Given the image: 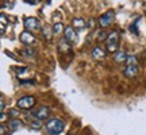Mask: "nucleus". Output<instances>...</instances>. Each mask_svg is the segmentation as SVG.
I'll list each match as a JSON object with an SVG mask.
<instances>
[{"instance_id": "obj_1", "label": "nucleus", "mask_w": 146, "mask_h": 135, "mask_svg": "<svg viewBox=\"0 0 146 135\" xmlns=\"http://www.w3.org/2000/svg\"><path fill=\"white\" fill-rule=\"evenodd\" d=\"M45 128L50 135H60L65 128V123L64 120L58 119V118H52L46 122Z\"/></svg>"}, {"instance_id": "obj_2", "label": "nucleus", "mask_w": 146, "mask_h": 135, "mask_svg": "<svg viewBox=\"0 0 146 135\" xmlns=\"http://www.w3.org/2000/svg\"><path fill=\"white\" fill-rule=\"evenodd\" d=\"M106 50L108 53H116L119 47V34L118 31H111L106 36Z\"/></svg>"}, {"instance_id": "obj_3", "label": "nucleus", "mask_w": 146, "mask_h": 135, "mask_svg": "<svg viewBox=\"0 0 146 135\" xmlns=\"http://www.w3.org/2000/svg\"><path fill=\"white\" fill-rule=\"evenodd\" d=\"M31 112L29 114V120L30 119H36L42 122V120H46L50 116V108L47 105H42L38 109H30Z\"/></svg>"}, {"instance_id": "obj_4", "label": "nucleus", "mask_w": 146, "mask_h": 135, "mask_svg": "<svg viewBox=\"0 0 146 135\" xmlns=\"http://www.w3.org/2000/svg\"><path fill=\"white\" fill-rule=\"evenodd\" d=\"M36 99L31 95H25L22 96L21 99L16 101V108L18 109H23V111H29V109H33V107L35 105Z\"/></svg>"}, {"instance_id": "obj_5", "label": "nucleus", "mask_w": 146, "mask_h": 135, "mask_svg": "<svg viewBox=\"0 0 146 135\" xmlns=\"http://www.w3.org/2000/svg\"><path fill=\"white\" fill-rule=\"evenodd\" d=\"M114 21H115V12L114 10H110L99 18V26L102 28H107V27H110L114 23Z\"/></svg>"}, {"instance_id": "obj_6", "label": "nucleus", "mask_w": 146, "mask_h": 135, "mask_svg": "<svg viewBox=\"0 0 146 135\" xmlns=\"http://www.w3.org/2000/svg\"><path fill=\"white\" fill-rule=\"evenodd\" d=\"M19 39H21V42L23 43V45H26V46H31V45H34L36 42V38L34 36V34L30 31H23L19 35Z\"/></svg>"}, {"instance_id": "obj_7", "label": "nucleus", "mask_w": 146, "mask_h": 135, "mask_svg": "<svg viewBox=\"0 0 146 135\" xmlns=\"http://www.w3.org/2000/svg\"><path fill=\"white\" fill-rule=\"evenodd\" d=\"M25 27H26L27 31H36V30H39V27H41V24H39V21L36 19V18H33V16H30V18H26L25 19Z\"/></svg>"}, {"instance_id": "obj_8", "label": "nucleus", "mask_w": 146, "mask_h": 135, "mask_svg": "<svg viewBox=\"0 0 146 135\" xmlns=\"http://www.w3.org/2000/svg\"><path fill=\"white\" fill-rule=\"evenodd\" d=\"M57 49H58V52L61 53V54H69V53L72 52V43L68 42L65 38H64V39H61V41L58 42Z\"/></svg>"}, {"instance_id": "obj_9", "label": "nucleus", "mask_w": 146, "mask_h": 135, "mask_svg": "<svg viewBox=\"0 0 146 135\" xmlns=\"http://www.w3.org/2000/svg\"><path fill=\"white\" fill-rule=\"evenodd\" d=\"M64 35H65V39L70 43L77 41V32L74 31V28L72 26H66L65 30H64Z\"/></svg>"}, {"instance_id": "obj_10", "label": "nucleus", "mask_w": 146, "mask_h": 135, "mask_svg": "<svg viewBox=\"0 0 146 135\" xmlns=\"http://www.w3.org/2000/svg\"><path fill=\"white\" fill-rule=\"evenodd\" d=\"M106 54H107V53H106L104 50H103L102 47H99V46L94 47V49H92V52H91L92 58H94V60H96V61H102V60H104Z\"/></svg>"}, {"instance_id": "obj_11", "label": "nucleus", "mask_w": 146, "mask_h": 135, "mask_svg": "<svg viewBox=\"0 0 146 135\" xmlns=\"http://www.w3.org/2000/svg\"><path fill=\"white\" fill-rule=\"evenodd\" d=\"M138 72H139V68L138 66H126L123 69V74L127 78H134L138 74Z\"/></svg>"}, {"instance_id": "obj_12", "label": "nucleus", "mask_w": 146, "mask_h": 135, "mask_svg": "<svg viewBox=\"0 0 146 135\" xmlns=\"http://www.w3.org/2000/svg\"><path fill=\"white\" fill-rule=\"evenodd\" d=\"M8 126H10L11 130H19V128H23V127H25V123H23L21 119L12 118V119L8 122Z\"/></svg>"}, {"instance_id": "obj_13", "label": "nucleus", "mask_w": 146, "mask_h": 135, "mask_svg": "<svg viewBox=\"0 0 146 135\" xmlns=\"http://www.w3.org/2000/svg\"><path fill=\"white\" fill-rule=\"evenodd\" d=\"M21 54L23 56V57H27V58H34V57L36 56V52L34 50V49H33V47L26 46V47H23V49H22Z\"/></svg>"}, {"instance_id": "obj_14", "label": "nucleus", "mask_w": 146, "mask_h": 135, "mask_svg": "<svg viewBox=\"0 0 146 135\" xmlns=\"http://www.w3.org/2000/svg\"><path fill=\"white\" fill-rule=\"evenodd\" d=\"M114 58L118 64H125L126 58H127V54H126L125 52H116L115 53V56H114Z\"/></svg>"}, {"instance_id": "obj_15", "label": "nucleus", "mask_w": 146, "mask_h": 135, "mask_svg": "<svg viewBox=\"0 0 146 135\" xmlns=\"http://www.w3.org/2000/svg\"><path fill=\"white\" fill-rule=\"evenodd\" d=\"M125 64L126 66H138V58L135 56H127Z\"/></svg>"}, {"instance_id": "obj_16", "label": "nucleus", "mask_w": 146, "mask_h": 135, "mask_svg": "<svg viewBox=\"0 0 146 135\" xmlns=\"http://www.w3.org/2000/svg\"><path fill=\"white\" fill-rule=\"evenodd\" d=\"M85 21L81 19V18H76V19H73V23H72V27L73 28H83L85 27Z\"/></svg>"}, {"instance_id": "obj_17", "label": "nucleus", "mask_w": 146, "mask_h": 135, "mask_svg": "<svg viewBox=\"0 0 146 135\" xmlns=\"http://www.w3.org/2000/svg\"><path fill=\"white\" fill-rule=\"evenodd\" d=\"M43 31H42V34L45 35V38L46 39H52V27L50 26H43V28H42Z\"/></svg>"}, {"instance_id": "obj_18", "label": "nucleus", "mask_w": 146, "mask_h": 135, "mask_svg": "<svg viewBox=\"0 0 146 135\" xmlns=\"http://www.w3.org/2000/svg\"><path fill=\"white\" fill-rule=\"evenodd\" d=\"M65 30V27H64L62 23H54V26H53V32L54 34H60V32H62Z\"/></svg>"}, {"instance_id": "obj_19", "label": "nucleus", "mask_w": 146, "mask_h": 135, "mask_svg": "<svg viewBox=\"0 0 146 135\" xmlns=\"http://www.w3.org/2000/svg\"><path fill=\"white\" fill-rule=\"evenodd\" d=\"M7 130H8L7 126L0 124V135H7Z\"/></svg>"}, {"instance_id": "obj_20", "label": "nucleus", "mask_w": 146, "mask_h": 135, "mask_svg": "<svg viewBox=\"0 0 146 135\" xmlns=\"http://www.w3.org/2000/svg\"><path fill=\"white\" fill-rule=\"evenodd\" d=\"M8 115H10V116H18V115H19V109H10V111H8Z\"/></svg>"}, {"instance_id": "obj_21", "label": "nucleus", "mask_w": 146, "mask_h": 135, "mask_svg": "<svg viewBox=\"0 0 146 135\" xmlns=\"http://www.w3.org/2000/svg\"><path fill=\"white\" fill-rule=\"evenodd\" d=\"M0 23H1V24H7V23H8V21H7V18H5L4 15H3V14H0Z\"/></svg>"}, {"instance_id": "obj_22", "label": "nucleus", "mask_w": 146, "mask_h": 135, "mask_svg": "<svg viewBox=\"0 0 146 135\" xmlns=\"http://www.w3.org/2000/svg\"><path fill=\"white\" fill-rule=\"evenodd\" d=\"M5 108V103L3 99H0V112H3V109Z\"/></svg>"}, {"instance_id": "obj_23", "label": "nucleus", "mask_w": 146, "mask_h": 135, "mask_svg": "<svg viewBox=\"0 0 146 135\" xmlns=\"http://www.w3.org/2000/svg\"><path fill=\"white\" fill-rule=\"evenodd\" d=\"M8 118V115H5V114H3V112H0V122H4L5 119Z\"/></svg>"}, {"instance_id": "obj_24", "label": "nucleus", "mask_w": 146, "mask_h": 135, "mask_svg": "<svg viewBox=\"0 0 146 135\" xmlns=\"http://www.w3.org/2000/svg\"><path fill=\"white\" fill-rule=\"evenodd\" d=\"M4 31H5V26L0 23V35H3V34H4Z\"/></svg>"}, {"instance_id": "obj_25", "label": "nucleus", "mask_w": 146, "mask_h": 135, "mask_svg": "<svg viewBox=\"0 0 146 135\" xmlns=\"http://www.w3.org/2000/svg\"><path fill=\"white\" fill-rule=\"evenodd\" d=\"M39 1H42V0H35V3H39Z\"/></svg>"}, {"instance_id": "obj_26", "label": "nucleus", "mask_w": 146, "mask_h": 135, "mask_svg": "<svg viewBox=\"0 0 146 135\" xmlns=\"http://www.w3.org/2000/svg\"><path fill=\"white\" fill-rule=\"evenodd\" d=\"M68 135H72V134H68Z\"/></svg>"}]
</instances>
